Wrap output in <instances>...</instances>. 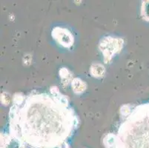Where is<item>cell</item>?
<instances>
[{"label":"cell","mask_w":149,"mask_h":148,"mask_svg":"<svg viewBox=\"0 0 149 148\" xmlns=\"http://www.w3.org/2000/svg\"><path fill=\"white\" fill-rule=\"evenodd\" d=\"M134 127H120L116 136L105 139L108 148H149V104L136 107Z\"/></svg>","instance_id":"1"},{"label":"cell","mask_w":149,"mask_h":148,"mask_svg":"<svg viewBox=\"0 0 149 148\" xmlns=\"http://www.w3.org/2000/svg\"><path fill=\"white\" fill-rule=\"evenodd\" d=\"M123 42L122 39L113 37H106L101 41L100 44V48L102 53L105 56V60L106 62L111 59L113 55L121 50L123 47Z\"/></svg>","instance_id":"2"},{"label":"cell","mask_w":149,"mask_h":148,"mask_svg":"<svg viewBox=\"0 0 149 148\" xmlns=\"http://www.w3.org/2000/svg\"><path fill=\"white\" fill-rule=\"evenodd\" d=\"M52 36L59 44L65 47H70L74 44V36L68 29L57 27L54 28Z\"/></svg>","instance_id":"3"},{"label":"cell","mask_w":149,"mask_h":148,"mask_svg":"<svg viewBox=\"0 0 149 148\" xmlns=\"http://www.w3.org/2000/svg\"><path fill=\"white\" fill-rule=\"evenodd\" d=\"M72 89L76 93H81L86 89V84L82 81V79L75 78L72 81Z\"/></svg>","instance_id":"4"},{"label":"cell","mask_w":149,"mask_h":148,"mask_svg":"<svg viewBox=\"0 0 149 148\" xmlns=\"http://www.w3.org/2000/svg\"><path fill=\"white\" fill-rule=\"evenodd\" d=\"M91 75L94 77H102L105 73V67L100 64H94L91 66L90 69Z\"/></svg>","instance_id":"5"},{"label":"cell","mask_w":149,"mask_h":148,"mask_svg":"<svg viewBox=\"0 0 149 148\" xmlns=\"http://www.w3.org/2000/svg\"><path fill=\"white\" fill-rule=\"evenodd\" d=\"M59 76L62 78V83L65 84V85H68L70 81V78H71V74L69 72V70L63 67L59 70Z\"/></svg>","instance_id":"6"},{"label":"cell","mask_w":149,"mask_h":148,"mask_svg":"<svg viewBox=\"0 0 149 148\" xmlns=\"http://www.w3.org/2000/svg\"><path fill=\"white\" fill-rule=\"evenodd\" d=\"M142 15L145 19L149 22V1L143 2L142 6Z\"/></svg>","instance_id":"7"}]
</instances>
